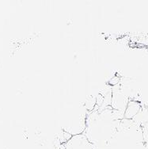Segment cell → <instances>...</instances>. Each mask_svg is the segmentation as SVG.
<instances>
[{
	"label": "cell",
	"mask_w": 148,
	"mask_h": 149,
	"mask_svg": "<svg viewBox=\"0 0 148 149\" xmlns=\"http://www.w3.org/2000/svg\"><path fill=\"white\" fill-rule=\"evenodd\" d=\"M117 118L112 109L92 113L86 118L84 134L94 149H108V144L118 129Z\"/></svg>",
	"instance_id": "cell-1"
},
{
	"label": "cell",
	"mask_w": 148,
	"mask_h": 149,
	"mask_svg": "<svg viewBox=\"0 0 148 149\" xmlns=\"http://www.w3.org/2000/svg\"><path fill=\"white\" fill-rule=\"evenodd\" d=\"M86 113L83 107H74L67 113L65 119L64 132L71 136L83 134L85 129Z\"/></svg>",
	"instance_id": "cell-2"
},
{
	"label": "cell",
	"mask_w": 148,
	"mask_h": 149,
	"mask_svg": "<svg viewBox=\"0 0 148 149\" xmlns=\"http://www.w3.org/2000/svg\"><path fill=\"white\" fill-rule=\"evenodd\" d=\"M65 149H94V146L84 133L72 136L65 143H63Z\"/></svg>",
	"instance_id": "cell-3"
},
{
	"label": "cell",
	"mask_w": 148,
	"mask_h": 149,
	"mask_svg": "<svg viewBox=\"0 0 148 149\" xmlns=\"http://www.w3.org/2000/svg\"><path fill=\"white\" fill-rule=\"evenodd\" d=\"M145 149H148V141L145 142Z\"/></svg>",
	"instance_id": "cell-4"
}]
</instances>
